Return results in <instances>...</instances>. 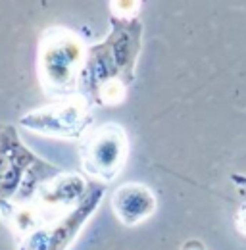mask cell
<instances>
[{
    "label": "cell",
    "instance_id": "6da1fadb",
    "mask_svg": "<svg viewBox=\"0 0 246 250\" xmlns=\"http://www.w3.org/2000/svg\"><path fill=\"white\" fill-rule=\"evenodd\" d=\"M60 173V167L31 152L14 125H0V210L29 204L39 187Z\"/></svg>",
    "mask_w": 246,
    "mask_h": 250
},
{
    "label": "cell",
    "instance_id": "7a4b0ae2",
    "mask_svg": "<svg viewBox=\"0 0 246 250\" xmlns=\"http://www.w3.org/2000/svg\"><path fill=\"white\" fill-rule=\"evenodd\" d=\"M87 60V48L79 35L52 27L39 42V81L42 91L52 98H69L79 91L81 71Z\"/></svg>",
    "mask_w": 246,
    "mask_h": 250
},
{
    "label": "cell",
    "instance_id": "3957f363",
    "mask_svg": "<svg viewBox=\"0 0 246 250\" xmlns=\"http://www.w3.org/2000/svg\"><path fill=\"white\" fill-rule=\"evenodd\" d=\"M81 164L89 179L110 183L122 173L129 156V139L122 125L104 124L92 127L81 139Z\"/></svg>",
    "mask_w": 246,
    "mask_h": 250
},
{
    "label": "cell",
    "instance_id": "277c9868",
    "mask_svg": "<svg viewBox=\"0 0 246 250\" xmlns=\"http://www.w3.org/2000/svg\"><path fill=\"white\" fill-rule=\"evenodd\" d=\"M20 125L35 133L58 139H83L92 125L91 104L83 96L60 98L25 114Z\"/></svg>",
    "mask_w": 246,
    "mask_h": 250
},
{
    "label": "cell",
    "instance_id": "5b68a950",
    "mask_svg": "<svg viewBox=\"0 0 246 250\" xmlns=\"http://www.w3.org/2000/svg\"><path fill=\"white\" fill-rule=\"evenodd\" d=\"M104 194H106V183L89 179V192L75 210H71L67 216H63L54 223L42 225L37 231H33L31 235L20 241L18 250H67L73 245L75 237L81 233L89 218L94 214L98 204L102 202Z\"/></svg>",
    "mask_w": 246,
    "mask_h": 250
},
{
    "label": "cell",
    "instance_id": "8992f818",
    "mask_svg": "<svg viewBox=\"0 0 246 250\" xmlns=\"http://www.w3.org/2000/svg\"><path fill=\"white\" fill-rule=\"evenodd\" d=\"M89 192V181L77 173H63L48 179L35 192L33 208L39 212L42 225L54 223L75 210Z\"/></svg>",
    "mask_w": 246,
    "mask_h": 250
},
{
    "label": "cell",
    "instance_id": "52a82bcc",
    "mask_svg": "<svg viewBox=\"0 0 246 250\" xmlns=\"http://www.w3.org/2000/svg\"><path fill=\"white\" fill-rule=\"evenodd\" d=\"M112 31L108 33L106 42L110 44V50L116 58L118 69L122 79L131 85L135 79V67L137 60L143 48V23L141 20H120V18H110Z\"/></svg>",
    "mask_w": 246,
    "mask_h": 250
},
{
    "label": "cell",
    "instance_id": "ba28073f",
    "mask_svg": "<svg viewBox=\"0 0 246 250\" xmlns=\"http://www.w3.org/2000/svg\"><path fill=\"white\" fill-rule=\"evenodd\" d=\"M156 196L152 188L143 183H125L116 188L112 196V208L116 218L127 227H135L156 212Z\"/></svg>",
    "mask_w": 246,
    "mask_h": 250
},
{
    "label": "cell",
    "instance_id": "9c48e42d",
    "mask_svg": "<svg viewBox=\"0 0 246 250\" xmlns=\"http://www.w3.org/2000/svg\"><path fill=\"white\" fill-rule=\"evenodd\" d=\"M127 87L122 79H112L108 81L100 93H98V98H96V104L100 106H116V104H122L127 96Z\"/></svg>",
    "mask_w": 246,
    "mask_h": 250
},
{
    "label": "cell",
    "instance_id": "30bf717a",
    "mask_svg": "<svg viewBox=\"0 0 246 250\" xmlns=\"http://www.w3.org/2000/svg\"><path fill=\"white\" fill-rule=\"evenodd\" d=\"M112 18L120 20H137L141 10V0H110Z\"/></svg>",
    "mask_w": 246,
    "mask_h": 250
},
{
    "label": "cell",
    "instance_id": "8fae6325",
    "mask_svg": "<svg viewBox=\"0 0 246 250\" xmlns=\"http://www.w3.org/2000/svg\"><path fill=\"white\" fill-rule=\"evenodd\" d=\"M237 229L243 235H246V206L239 212V216H237Z\"/></svg>",
    "mask_w": 246,
    "mask_h": 250
},
{
    "label": "cell",
    "instance_id": "7c38bea8",
    "mask_svg": "<svg viewBox=\"0 0 246 250\" xmlns=\"http://www.w3.org/2000/svg\"><path fill=\"white\" fill-rule=\"evenodd\" d=\"M181 250H206V247L200 243V241H186L183 247H181Z\"/></svg>",
    "mask_w": 246,
    "mask_h": 250
}]
</instances>
